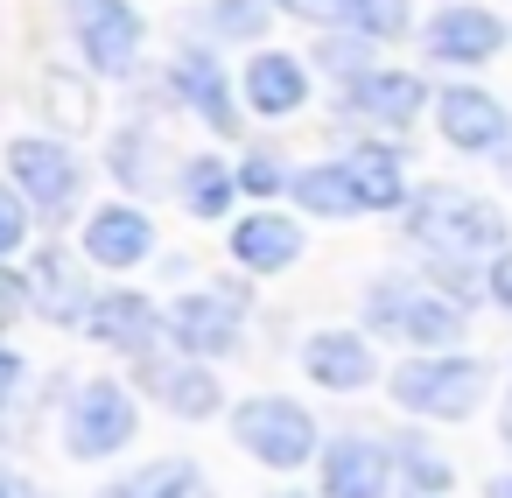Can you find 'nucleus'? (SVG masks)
Returning <instances> with one entry per match:
<instances>
[{
  "mask_svg": "<svg viewBox=\"0 0 512 498\" xmlns=\"http://www.w3.org/2000/svg\"><path fill=\"white\" fill-rule=\"evenodd\" d=\"M393 400L407 414H428V421H463L477 414L484 386H491V365L484 358H463V351H428V358H407L393 365Z\"/></svg>",
  "mask_w": 512,
  "mask_h": 498,
  "instance_id": "nucleus-1",
  "label": "nucleus"
},
{
  "mask_svg": "<svg viewBox=\"0 0 512 498\" xmlns=\"http://www.w3.org/2000/svg\"><path fill=\"white\" fill-rule=\"evenodd\" d=\"M407 239L435 246V253H505V218L484 204V197H463V190H421L407 204Z\"/></svg>",
  "mask_w": 512,
  "mask_h": 498,
  "instance_id": "nucleus-2",
  "label": "nucleus"
},
{
  "mask_svg": "<svg viewBox=\"0 0 512 498\" xmlns=\"http://www.w3.org/2000/svg\"><path fill=\"white\" fill-rule=\"evenodd\" d=\"M232 435H239V449H246L253 463H267V470H295V463L316 456V421H309V407H302V400H281V393L239 400V407H232Z\"/></svg>",
  "mask_w": 512,
  "mask_h": 498,
  "instance_id": "nucleus-3",
  "label": "nucleus"
},
{
  "mask_svg": "<svg viewBox=\"0 0 512 498\" xmlns=\"http://www.w3.org/2000/svg\"><path fill=\"white\" fill-rule=\"evenodd\" d=\"M134 428H141L134 393L113 386V379H85V386L71 393V414H64V449H71L78 463H99V456L127 449Z\"/></svg>",
  "mask_w": 512,
  "mask_h": 498,
  "instance_id": "nucleus-4",
  "label": "nucleus"
},
{
  "mask_svg": "<svg viewBox=\"0 0 512 498\" xmlns=\"http://www.w3.org/2000/svg\"><path fill=\"white\" fill-rule=\"evenodd\" d=\"M372 323L421 344V351H449L463 337V302H449L442 288H414V281H393V288H372Z\"/></svg>",
  "mask_w": 512,
  "mask_h": 498,
  "instance_id": "nucleus-5",
  "label": "nucleus"
},
{
  "mask_svg": "<svg viewBox=\"0 0 512 498\" xmlns=\"http://www.w3.org/2000/svg\"><path fill=\"white\" fill-rule=\"evenodd\" d=\"M71 29H78V50L92 71L127 78L141 64V15L127 0H71Z\"/></svg>",
  "mask_w": 512,
  "mask_h": 498,
  "instance_id": "nucleus-6",
  "label": "nucleus"
},
{
  "mask_svg": "<svg viewBox=\"0 0 512 498\" xmlns=\"http://www.w3.org/2000/svg\"><path fill=\"white\" fill-rule=\"evenodd\" d=\"M8 176H15V190H22L36 211H50V218H64V211L78 204V190H85L78 155L57 148V141H36V134H22V141L8 148Z\"/></svg>",
  "mask_w": 512,
  "mask_h": 498,
  "instance_id": "nucleus-7",
  "label": "nucleus"
},
{
  "mask_svg": "<svg viewBox=\"0 0 512 498\" xmlns=\"http://www.w3.org/2000/svg\"><path fill=\"white\" fill-rule=\"evenodd\" d=\"M421 50L442 64H491L505 50V22L491 8H470V0H449V8L421 29Z\"/></svg>",
  "mask_w": 512,
  "mask_h": 498,
  "instance_id": "nucleus-8",
  "label": "nucleus"
},
{
  "mask_svg": "<svg viewBox=\"0 0 512 498\" xmlns=\"http://www.w3.org/2000/svg\"><path fill=\"white\" fill-rule=\"evenodd\" d=\"M435 120H442V141L463 148V155H491V148L512 141L505 106H498L491 92H477V85H449V92L435 99Z\"/></svg>",
  "mask_w": 512,
  "mask_h": 498,
  "instance_id": "nucleus-9",
  "label": "nucleus"
},
{
  "mask_svg": "<svg viewBox=\"0 0 512 498\" xmlns=\"http://www.w3.org/2000/svg\"><path fill=\"white\" fill-rule=\"evenodd\" d=\"M162 330H169V316H162L148 295H134V288L99 295L92 316H85V337H92V344H113V351H127V358H148Z\"/></svg>",
  "mask_w": 512,
  "mask_h": 498,
  "instance_id": "nucleus-10",
  "label": "nucleus"
},
{
  "mask_svg": "<svg viewBox=\"0 0 512 498\" xmlns=\"http://www.w3.org/2000/svg\"><path fill=\"white\" fill-rule=\"evenodd\" d=\"M169 344L190 358H225L239 344V302L225 295H176L169 302Z\"/></svg>",
  "mask_w": 512,
  "mask_h": 498,
  "instance_id": "nucleus-11",
  "label": "nucleus"
},
{
  "mask_svg": "<svg viewBox=\"0 0 512 498\" xmlns=\"http://www.w3.org/2000/svg\"><path fill=\"white\" fill-rule=\"evenodd\" d=\"M169 92H176L204 127H218V134L239 127V106H232V85H225V64H218L211 50H183V57L169 64Z\"/></svg>",
  "mask_w": 512,
  "mask_h": 498,
  "instance_id": "nucleus-12",
  "label": "nucleus"
},
{
  "mask_svg": "<svg viewBox=\"0 0 512 498\" xmlns=\"http://www.w3.org/2000/svg\"><path fill=\"white\" fill-rule=\"evenodd\" d=\"M421 106H428V85L414 71H365V78L344 85V113L372 120V127H407Z\"/></svg>",
  "mask_w": 512,
  "mask_h": 498,
  "instance_id": "nucleus-13",
  "label": "nucleus"
},
{
  "mask_svg": "<svg viewBox=\"0 0 512 498\" xmlns=\"http://www.w3.org/2000/svg\"><path fill=\"white\" fill-rule=\"evenodd\" d=\"M302 372H309L323 393H358V386L379 379L372 344H365L358 330H316V337L302 344Z\"/></svg>",
  "mask_w": 512,
  "mask_h": 498,
  "instance_id": "nucleus-14",
  "label": "nucleus"
},
{
  "mask_svg": "<svg viewBox=\"0 0 512 498\" xmlns=\"http://www.w3.org/2000/svg\"><path fill=\"white\" fill-rule=\"evenodd\" d=\"M386 477H393V456L372 435H344L323 449V498H379Z\"/></svg>",
  "mask_w": 512,
  "mask_h": 498,
  "instance_id": "nucleus-15",
  "label": "nucleus"
},
{
  "mask_svg": "<svg viewBox=\"0 0 512 498\" xmlns=\"http://www.w3.org/2000/svg\"><path fill=\"white\" fill-rule=\"evenodd\" d=\"M85 253H92V267H141V260L155 253V225H148V211H134V204H106V211H92V225H85Z\"/></svg>",
  "mask_w": 512,
  "mask_h": 498,
  "instance_id": "nucleus-16",
  "label": "nucleus"
},
{
  "mask_svg": "<svg viewBox=\"0 0 512 498\" xmlns=\"http://www.w3.org/2000/svg\"><path fill=\"white\" fill-rule=\"evenodd\" d=\"M232 260H239L246 274H281V267L302 260V225L281 218V211H253V218H239V225H232Z\"/></svg>",
  "mask_w": 512,
  "mask_h": 498,
  "instance_id": "nucleus-17",
  "label": "nucleus"
},
{
  "mask_svg": "<svg viewBox=\"0 0 512 498\" xmlns=\"http://www.w3.org/2000/svg\"><path fill=\"white\" fill-rule=\"evenodd\" d=\"M302 99H309V71H302L295 57L260 50V57L246 64V106H253L260 120H288V113H302Z\"/></svg>",
  "mask_w": 512,
  "mask_h": 498,
  "instance_id": "nucleus-18",
  "label": "nucleus"
},
{
  "mask_svg": "<svg viewBox=\"0 0 512 498\" xmlns=\"http://www.w3.org/2000/svg\"><path fill=\"white\" fill-rule=\"evenodd\" d=\"M148 393H155L169 414H183V421H211V414L225 407V386L211 379L204 358H190V365H148Z\"/></svg>",
  "mask_w": 512,
  "mask_h": 498,
  "instance_id": "nucleus-19",
  "label": "nucleus"
},
{
  "mask_svg": "<svg viewBox=\"0 0 512 498\" xmlns=\"http://www.w3.org/2000/svg\"><path fill=\"white\" fill-rule=\"evenodd\" d=\"M344 176L358 190L365 211H400L407 204V176H400V155L393 148H351L344 155Z\"/></svg>",
  "mask_w": 512,
  "mask_h": 498,
  "instance_id": "nucleus-20",
  "label": "nucleus"
},
{
  "mask_svg": "<svg viewBox=\"0 0 512 498\" xmlns=\"http://www.w3.org/2000/svg\"><path fill=\"white\" fill-rule=\"evenodd\" d=\"M29 281H36V302H43V316H57V323H78V330H85V316H92V295H85L78 267H71L57 246H50V253H36Z\"/></svg>",
  "mask_w": 512,
  "mask_h": 498,
  "instance_id": "nucleus-21",
  "label": "nucleus"
},
{
  "mask_svg": "<svg viewBox=\"0 0 512 498\" xmlns=\"http://www.w3.org/2000/svg\"><path fill=\"white\" fill-rule=\"evenodd\" d=\"M36 106H43V120L57 127V134H85L92 127V85L78 78V71H43L36 78Z\"/></svg>",
  "mask_w": 512,
  "mask_h": 498,
  "instance_id": "nucleus-22",
  "label": "nucleus"
},
{
  "mask_svg": "<svg viewBox=\"0 0 512 498\" xmlns=\"http://www.w3.org/2000/svg\"><path fill=\"white\" fill-rule=\"evenodd\" d=\"M106 498H211V484H204V470L190 456H162V463L134 470L127 484H113Z\"/></svg>",
  "mask_w": 512,
  "mask_h": 498,
  "instance_id": "nucleus-23",
  "label": "nucleus"
},
{
  "mask_svg": "<svg viewBox=\"0 0 512 498\" xmlns=\"http://www.w3.org/2000/svg\"><path fill=\"white\" fill-rule=\"evenodd\" d=\"M239 190H246V183H239V169H225L218 155L183 162V204H190V218H225Z\"/></svg>",
  "mask_w": 512,
  "mask_h": 498,
  "instance_id": "nucleus-24",
  "label": "nucleus"
},
{
  "mask_svg": "<svg viewBox=\"0 0 512 498\" xmlns=\"http://www.w3.org/2000/svg\"><path fill=\"white\" fill-rule=\"evenodd\" d=\"M295 204L302 211H316V218H358L365 204H358V190H351V176H344V162H323V169H295Z\"/></svg>",
  "mask_w": 512,
  "mask_h": 498,
  "instance_id": "nucleus-25",
  "label": "nucleus"
},
{
  "mask_svg": "<svg viewBox=\"0 0 512 498\" xmlns=\"http://www.w3.org/2000/svg\"><path fill=\"white\" fill-rule=\"evenodd\" d=\"M344 29H358L372 43H400L414 29V0H344Z\"/></svg>",
  "mask_w": 512,
  "mask_h": 498,
  "instance_id": "nucleus-26",
  "label": "nucleus"
},
{
  "mask_svg": "<svg viewBox=\"0 0 512 498\" xmlns=\"http://www.w3.org/2000/svg\"><path fill=\"white\" fill-rule=\"evenodd\" d=\"M267 8H274V0H211V8H204V29H218V36H232V43H253V36L267 29Z\"/></svg>",
  "mask_w": 512,
  "mask_h": 498,
  "instance_id": "nucleus-27",
  "label": "nucleus"
},
{
  "mask_svg": "<svg viewBox=\"0 0 512 498\" xmlns=\"http://www.w3.org/2000/svg\"><path fill=\"white\" fill-rule=\"evenodd\" d=\"M148 155H155V134H148V127H127V134L113 141V176L134 183V190H148V183H155V162H148Z\"/></svg>",
  "mask_w": 512,
  "mask_h": 498,
  "instance_id": "nucleus-28",
  "label": "nucleus"
},
{
  "mask_svg": "<svg viewBox=\"0 0 512 498\" xmlns=\"http://www.w3.org/2000/svg\"><path fill=\"white\" fill-rule=\"evenodd\" d=\"M365 43H372V36H358V29H351L344 43L330 36L316 57H323V71H330V78H337V71H344V78H365V71H372V64H365Z\"/></svg>",
  "mask_w": 512,
  "mask_h": 498,
  "instance_id": "nucleus-29",
  "label": "nucleus"
},
{
  "mask_svg": "<svg viewBox=\"0 0 512 498\" xmlns=\"http://www.w3.org/2000/svg\"><path fill=\"white\" fill-rule=\"evenodd\" d=\"M22 246H29V197H22V190H8V197H0V253L15 260Z\"/></svg>",
  "mask_w": 512,
  "mask_h": 498,
  "instance_id": "nucleus-30",
  "label": "nucleus"
},
{
  "mask_svg": "<svg viewBox=\"0 0 512 498\" xmlns=\"http://www.w3.org/2000/svg\"><path fill=\"white\" fill-rule=\"evenodd\" d=\"M400 463H407V477H414L421 491H442V484H449V463H442V456H428L421 442H400Z\"/></svg>",
  "mask_w": 512,
  "mask_h": 498,
  "instance_id": "nucleus-31",
  "label": "nucleus"
},
{
  "mask_svg": "<svg viewBox=\"0 0 512 498\" xmlns=\"http://www.w3.org/2000/svg\"><path fill=\"white\" fill-rule=\"evenodd\" d=\"M239 183H246L253 197H274V190H281V183H295V176H281V162H274V155H246V162H239Z\"/></svg>",
  "mask_w": 512,
  "mask_h": 498,
  "instance_id": "nucleus-32",
  "label": "nucleus"
},
{
  "mask_svg": "<svg viewBox=\"0 0 512 498\" xmlns=\"http://www.w3.org/2000/svg\"><path fill=\"white\" fill-rule=\"evenodd\" d=\"M484 295L512 316V246H505V253H491V267H484Z\"/></svg>",
  "mask_w": 512,
  "mask_h": 498,
  "instance_id": "nucleus-33",
  "label": "nucleus"
},
{
  "mask_svg": "<svg viewBox=\"0 0 512 498\" xmlns=\"http://www.w3.org/2000/svg\"><path fill=\"white\" fill-rule=\"evenodd\" d=\"M281 15H302V22H344V0H274Z\"/></svg>",
  "mask_w": 512,
  "mask_h": 498,
  "instance_id": "nucleus-34",
  "label": "nucleus"
},
{
  "mask_svg": "<svg viewBox=\"0 0 512 498\" xmlns=\"http://www.w3.org/2000/svg\"><path fill=\"white\" fill-rule=\"evenodd\" d=\"M498 435H505V449H512V386H505V414H498Z\"/></svg>",
  "mask_w": 512,
  "mask_h": 498,
  "instance_id": "nucleus-35",
  "label": "nucleus"
},
{
  "mask_svg": "<svg viewBox=\"0 0 512 498\" xmlns=\"http://www.w3.org/2000/svg\"><path fill=\"white\" fill-rule=\"evenodd\" d=\"M8 498H29V477H8Z\"/></svg>",
  "mask_w": 512,
  "mask_h": 498,
  "instance_id": "nucleus-36",
  "label": "nucleus"
},
{
  "mask_svg": "<svg viewBox=\"0 0 512 498\" xmlns=\"http://www.w3.org/2000/svg\"><path fill=\"white\" fill-rule=\"evenodd\" d=\"M491 498H512V477H498V484H491Z\"/></svg>",
  "mask_w": 512,
  "mask_h": 498,
  "instance_id": "nucleus-37",
  "label": "nucleus"
},
{
  "mask_svg": "<svg viewBox=\"0 0 512 498\" xmlns=\"http://www.w3.org/2000/svg\"><path fill=\"white\" fill-rule=\"evenodd\" d=\"M281 498H295V491H281Z\"/></svg>",
  "mask_w": 512,
  "mask_h": 498,
  "instance_id": "nucleus-38",
  "label": "nucleus"
}]
</instances>
